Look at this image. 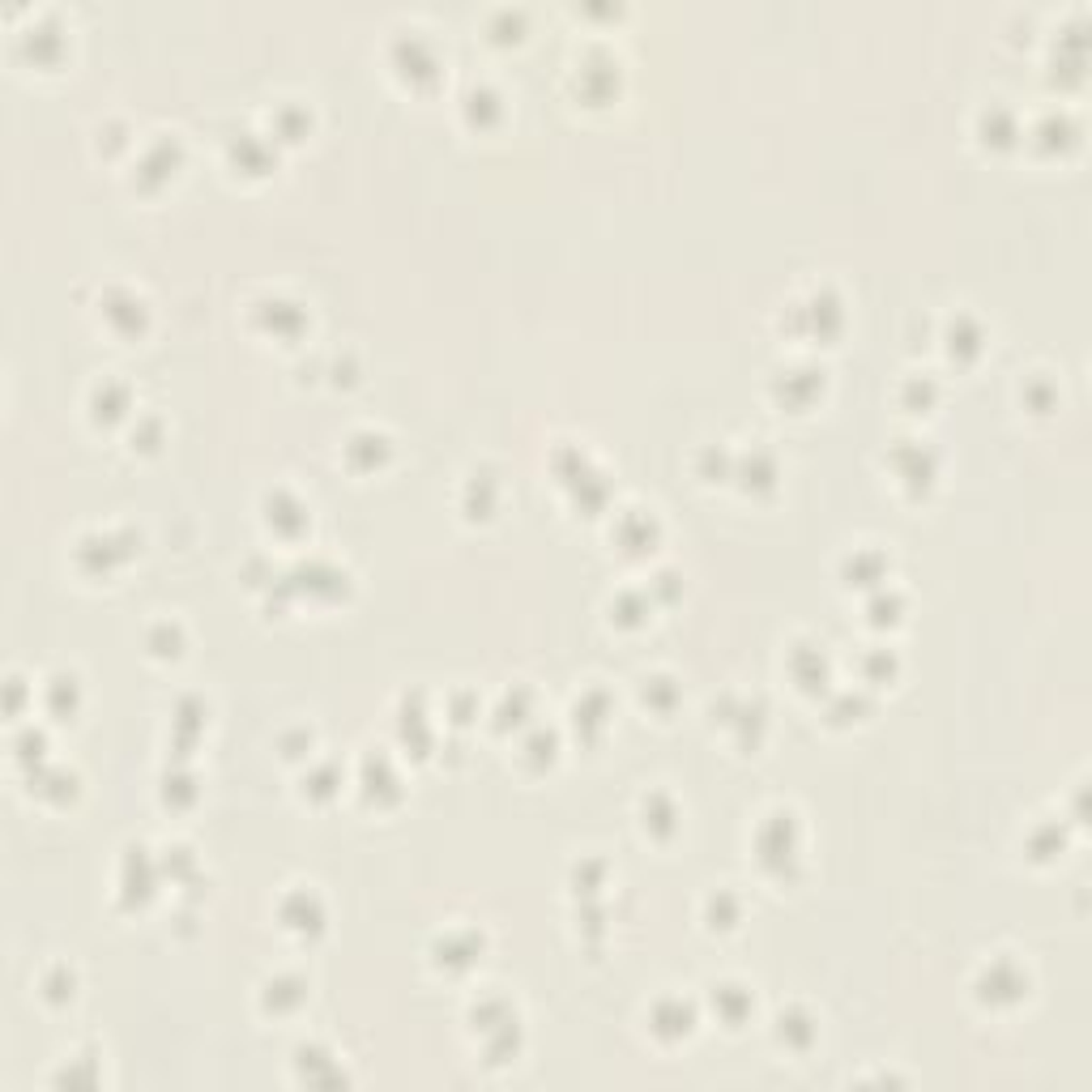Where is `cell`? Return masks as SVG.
I'll return each instance as SVG.
<instances>
[{"label":"cell","mask_w":1092,"mask_h":1092,"mask_svg":"<svg viewBox=\"0 0 1092 1092\" xmlns=\"http://www.w3.org/2000/svg\"><path fill=\"white\" fill-rule=\"evenodd\" d=\"M107 316H111L115 324L124 320V316L141 324V299H132V295H111V299H107Z\"/></svg>","instance_id":"obj_2"},{"label":"cell","mask_w":1092,"mask_h":1092,"mask_svg":"<svg viewBox=\"0 0 1092 1092\" xmlns=\"http://www.w3.org/2000/svg\"><path fill=\"white\" fill-rule=\"evenodd\" d=\"M43 985H48V998H56V1003H65V998H73V977H65V973H52Z\"/></svg>","instance_id":"obj_3"},{"label":"cell","mask_w":1092,"mask_h":1092,"mask_svg":"<svg viewBox=\"0 0 1092 1092\" xmlns=\"http://www.w3.org/2000/svg\"><path fill=\"white\" fill-rule=\"evenodd\" d=\"M653 1028H657L662 1037H679V1033H687V1028H692V1007H683V1003H675V998H666V1003L653 1011Z\"/></svg>","instance_id":"obj_1"}]
</instances>
